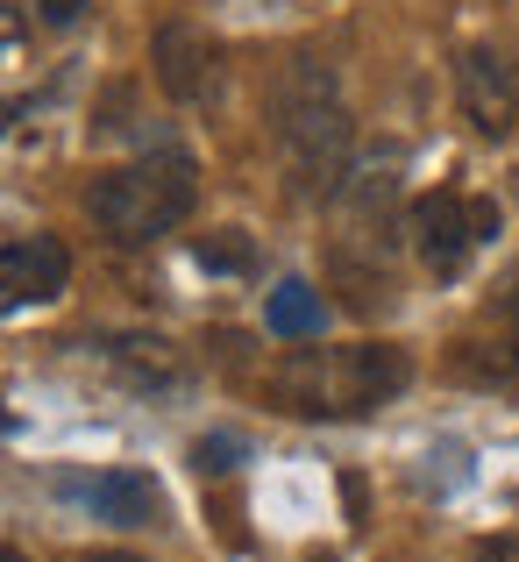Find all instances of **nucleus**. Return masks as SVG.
<instances>
[{"label": "nucleus", "mask_w": 519, "mask_h": 562, "mask_svg": "<svg viewBox=\"0 0 519 562\" xmlns=\"http://www.w3.org/2000/svg\"><path fill=\"white\" fill-rule=\"evenodd\" d=\"M192 200H200V171H192L185 150H150L136 157V165L108 171V179H93L86 192V214L100 221V235L108 243H157V235H171L178 221L192 214Z\"/></svg>", "instance_id": "nucleus-3"}, {"label": "nucleus", "mask_w": 519, "mask_h": 562, "mask_svg": "<svg viewBox=\"0 0 519 562\" xmlns=\"http://www.w3.org/2000/svg\"><path fill=\"white\" fill-rule=\"evenodd\" d=\"M263 321H271V335H285V342H306V335L328 328V306H320V292L306 285V278H285V285L271 292V306H263Z\"/></svg>", "instance_id": "nucleus-10"}, {"label": "nucleus", "mask_w": 519, "mask_h": 562, "mask_svg": "<svg viewBox=\"0 0 519 562\" xmlns=\"http://www.w3.org/2000/svg\"><path fill=\"white\" fill-rule=\"evenodd\" d=\"M65 498H79L86 513H100L108 527H150L165 513V492L143 470H108V477H65Z\"/></svg>", "instance_id": "nucleus-8"}, {"label": "nucleus", "mask_w": 519, "mask_h": 562, "mask_svg": "<svg viewBox=\"0 0 519 562\" xmlns=\"http://www.w3.org/2000/svg\"><path fill=\"white\" fill-rule=\"evenodd\" d=\"M470 562H519V541H484Z\"/></svg>", "instance_id": "nucleus-15"}, {"label": "nucleus", "mask_w": 519, "mask_h": 562, "mask_svg": "<svg viewBox=\"0 0 519 562\" xmlns=\"http://www.w3.org/2000/svg\"><path fill=\"white\" fill-rule=\"evenodd\" d=\"M0 427H8V413H0Z\"/></svg>", "instance_id": "nucleus-19"}, {"label": "nucleus", "mask_w": 519, "mask_h": 562, "mask_svg": "<svg viewBox=\"0 0 519 562\" xmlns=\"http://www.w3.org/2000/svg\"><path fill=\"white\" fill-rule=\"evenodd\" d=\"M86 562H143V555H122V549H108V555H86Z\"/></svg>", "instance_id": "nucleus-17"}, {"label": "nucleus", "mask_w": 519, "mask_h": 562, "mask_svg": "<svg viewBox=\"0 0 519 562\" xmlns=\"http://www.w3.org/2000/svg\"><path fill=\"white\" fill-rule=\"evenodd\" d=\"M192 257H200V263H206V271H249V263H257V257H249V243H242V235H235V228H221V235H206V243H200V249H192Z\"/></svg>", "instance_id": "nucleus-11"}, {"label": "nucleus", "mask_w": 519, "mask_h": 562, "mask_svg": "<svg viewBox=\"0 0 519 562\" xmlns=\"http://www.w3.org/2000/svg\"><path fill=\"white\" fill-rule=\"evenodd\" d=\"M506 321H512V357H519V278H512V292H506Z\"/></svg>", "instance_id": "nucleus-16"}, {"label": "nucleus", "mask_w": 519, "mask_h": 562, "mask_svg": "<svg viewBox=\"0 0 519 562\" xmlns=\"http://www.w3.org/2000/svg\"><path fill=\"white\" fill-rule=\"evenodd\" d=\"M498 235L492 200H463V192H420L413 200V249L435 278H455L470 263V249Z\"/></svg>", "instance_id": "nucleus-4"}, {"label": "nucleus", "mask_w": 519, "mask_h": 562, "mask_svg": "<svg viewBox=\"0 0 519 562\" xmlns=\"http://www.w3.org/2000/svg\"><path fill=\"white\" fill-rule=\"evenodd\" d=\"M455 100L477 122V136H512V122H519V50L512 43H470L455 57Z\"/></svg>", "instance_id": "nucleus-5"}, {"label": "nucleus", "mask_w": 519, "mask_h": 562, "mask_svg": "<svg viewBox=\"0 0 519 562\" xmlns=\"http://www.w3.org/2000/svg\"><path fill=\"white\" fill-rule=\"evenodd\" d=\"M150 57H157V86H165L171 100H185V108H200V100L221 93V43L206 36V29L165 22L157 43H150Z\"/></svg>", "instance_id": "nucleus-6"}, {"label": "nucleus", "mask_w": 519, "mask_h": 562, "mask_svg": "<svg viewBox=\"0 0 519 562\" xmlns=\"http://www.w3.org/2000/svg\"><path fill=\"white\" fill-rule=\"evenodd\" d=\"M108 363L136 384H157V392H165V384H185V357H178L165 335H114Z\"/></svg>", "instance_id": "nucleus-9"}, {"label": "nucleus", "mask_w": 519, "mask_h": 562, "mask_svg": "<svg viewBox=\"0 0 519 562\" xmlns=\"http://www.w3.org/2000/svg\"><path fill=\"white\" fill-rule=\"evenodd\" d=\"M71 278V249L57 243V235H14V243H0V306H43L57 300Z\"/></svg>", "instance_id": "nucleus-7"}, {"label": "nucleus", "mask_w": 519, "mask_h": 562, "mask_svg": "<svg viewBox=\"0 0 519 562\" xmlns=\"http://www.w3.org/2000/svg\"><path fill=\"white\" fill-rule=\"evenodd\" d=\"M271 122H278V157L292 171V192L320 200V192H342L349 179V100L335 86V71L320 57H292L285 79L271 93Z\"/></svg>", "instance_id": "nucleus-1"}, {"label": "nucleus", "mask_w": 519, "mask_h": 562, "mask_svg": "<svg viewBox=\"0 0 519 562\" xmlns=\"http://www.w3.org/2000/svg\"><path fill=\"white\" fill-rule=\"evenodd\" d=\"M79 8H86V0H43V22L65 29V22H79Z\"/></svg>", "instance_id": "nucleus-14"}, {"label": "nucleus", "mask_w": 519, "mask_h": 562, "mask_svg": "<svg viewBox=\"0 0 519 562\" xmlns=\"http://www.w3.org/2000/svg\"><path fill=\"white\" fill-rule=\"evenodd\" d=\"M235 456H242L235 441H200V449H192V463H200V470H235Z\"/></svg>", "instance_id": "nucleus-12"}, {"label": "nucleus", "mask_w": 519, "mask_h": 562, "mask_svg": "<svg viewBox=\"0 0 519 562\" xmlns=\"http://www.w3.org/2000/svg\"><path fill=\"white\" fill-rule=\"evenodd\" d=\"M14 50H22V22L0 8V65H14Z\"/></svg>", "instance_id": "nucleus-13"}, {"label": "nucleus", "mask_w": 519, "mask_h": 562, "mask_svg": "<svg viewBox=\"0 0 519 562\" xmlns=\"http://www.w3.org/2000/svg\"><path fill=\"white\" fill-rule=\"evenodd\" d=\"M0 562H29V555H22V549H8V541H0Z\"/></svg>", "instance_id": "nucleus-18"}, {"label": "nucleus", "mask_w": 519, "mask_h": 562, "mask_svg": "<svg viewBox=\"0 0 519 562\" xmlns=\"http://www.w3.org/2000/svg\"><path fill=\"white\" fill-rule=\"evenodd\" d=\"M413 378L406 349L349 342V349H292L271 371V398L300 420H363L384 398H398Z\"/></svg>", "instance_id": "nucleus-2"}]
</instances>
